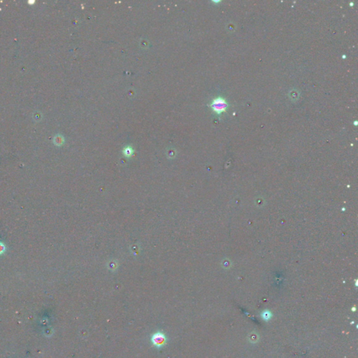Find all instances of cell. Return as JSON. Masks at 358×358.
<instances>
[{"label": "cell", "instance_id": "6da1fadb", "mask_svg": "<svg viewBox=\"0 0 358 358\" xmlns=\"http://www.w3.org/2000/svg\"><path fill=\"white\" fill-rule=\"evenodd\" d=\"M229 105L225 99L221 97H218L214 99L210 104V107L217 115H220L222 113L227 111Z\"/></svg>", "mask_w": 358, "mask_h": 358}, {"label": "cell", "instance_id": "277c9868", "mask_svg": "<svg viewBox=\"0 0 358 358\" xmlns=\"http://www.w3.org/2000/svg\"><path fill=\"white\" fill-rule=\"evenodd\" d=\"M4 250H5L4 246L2 244L0 243V255L3 253V252H4Z\"/></svg>", "mask_w": 358, "mask_h": 358}, {"label": "cell", "instance_id": "3957f363", "mask_svg": "<svg viewBox=\"0 0 358 358\" xmlns=\"http://www.w3.org/2000/svg\"><path fill=\"white\" fill-rule=\"evenodd\" d=\"M123 153V155H125V157H130V156L133 155L134 150L131 146H127V147H125V149H124Z\"/></svg>", "mask_w": 358, "mask_h": 358}, {"label": "cell", "instance_id": "7a4b0ae2", "mask_svg": "<svg viewBox=\"0 0 358 358\" xmlns=\"http://www.w3.org/2000/svg\"><path fill=\"white\" fill-rule=\"evenodd\" d=\"M166 338L165 335L161 332H157V333L154 334L151 337V342L153 345L157 347V348L163 346L166 343Z\"/></svg>", "mask_w": 358, "mask_h": 358}]
</instances>
